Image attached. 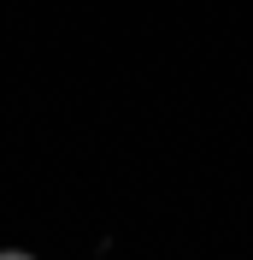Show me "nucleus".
<instances>
[{
    "label": "nucleus",
    "mask_w": 253,
    "mask_h": 260,
    "mask_svg": "<svg viewBox=\"0 0 253 260\" xmlns=\"http://www.w3.org/2000/svg\"><path fill=\"white\" fill-rule=\"evenodd\" d=\"M0 260H35L30 248H0Z\"/></svg>",
    "instance_id": "1"
}]
</instances>
